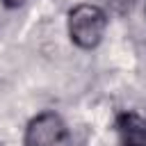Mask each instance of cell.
<instances>
[{
  "instance_id": "cell-1",
  "label": "cell",
  "mask_w": 146,
  "mask_h": 146,
  "mask_svg": "<svg viewBox=\"0 0 146 146\" xmlns=\"http://www.w3.org/2000/svg\"><path fill=\"white\" fill-rule=\"evenodd\" d=\"M107 16L96 5H78L68 11V34L71 41L84 50L96 48L105 34Z\"/></svg>"
},
{
  "instance_id": "cell-2",
  "label": "cell",
  "mask_w": 146,
  "mask_h": 146,
  "mask_svg": "<svg viewBox=\"0 0 146 146\" xmlns=\"http://www.w3.org/2000/svg\"><path fill=\"white\" fill-rule=\"evenodd\" d=\"M25 146H71V132L55 112H41L25 130Z\"/></svg>"
},
{
  "instance_id": "cell-3",
  "label": "cell",
  "mask_w": 146,
  "mask_h": 146,
  "mask_svg": "<svg viewBox=\"0 0 146 146\" xmlns=\"http://www.w3.org/2000/svg\"><path fill=\"white\" fill-rule=\"evenodd\" d=\"M119 130H121V146H146V123L139 116L135 114L121 116Z\"/></svg>"
},
{
  "instance_id": "cell-4",
  "label": "cell",
  "mask_w": 146,
  "mask_h": 146,
  "mask_svg": "<svg viewBox=\"0 0 146 146\" xmlns=\"http://www.w3.org/2000/svg\"><path fill=\"white\" fill-rule=\"evenodd\" d=\"M110 5H112L116 11L123 14V11H128V9L132 7V0H110Z\"/></svg>"
},
{
  "instance_id": "cell-5",
  "label": "cell",
  "mask_w": 146,
  "mask_h": 146,
  "mask_svg": "<svg viewBox=\"0 0 146 146\" xmlns=\"http://www.w3.org/2000/svg\"><path fill=\"white\" fill-rule=\"evenodd\" d=\"M2 2H5L7 7H18V5H23L25 0H2Z\"/></svg>"
}]
</instances>
